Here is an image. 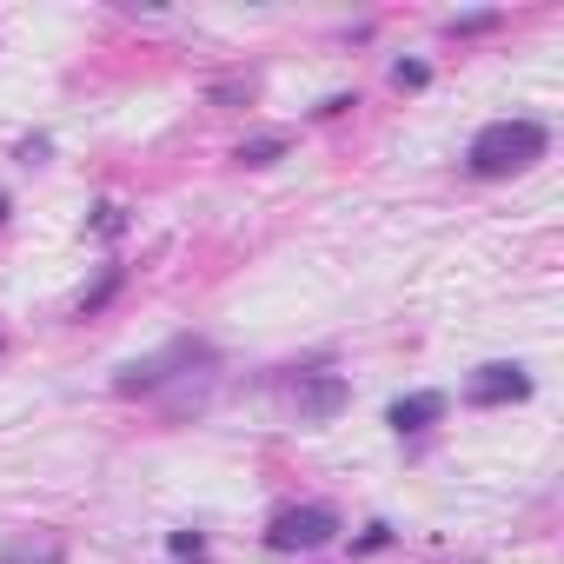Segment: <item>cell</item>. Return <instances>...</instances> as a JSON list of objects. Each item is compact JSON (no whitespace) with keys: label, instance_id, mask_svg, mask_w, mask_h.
Here are the masks:
<instances>
[{"label":"cell","instance_id":"8","mask_svg":"<svg viewBox=\"0 0 564 564\" xmlns=\"http://www.w3.org/2000/svg\"><path fill=\"white\" fill-rule=\"evenodd\" d=\"M272 153H279V140H252V147H239V160H246V166H265Z\"/></svg>","mask_w":564,"mask_h":564},{"label":"cell","instance_id":"9","mask_svg":"<svg viewBox=\"0 0 564 564\" xmlns=\"http://www.w3.org/2000/svg\"><path fill=\"white\" fill-rule=\"evenodd\" d=\"M0 213H8V199H0Z\"/></svg>","mask_w":564,"mask_h":564},{"label":"cell","instance_id":"6","mask_svg":"<svg viewBox=\"0 0 564 564\" xmlns=\"http://www.w3.org/2000/svg\"><path fill=\"white\" fill-rule=\"evenodd\" d=\"M392 80H399V87H425V80H432V67H425V61H399V67H392Z\"/></svg>","mask_w":564,"mask_h":564},{"label":"cell","instance_id":"2","mask_svg":"<svg viewBox=\"0 0 564 564\" xmlns=\"http://www.w3.org/2000/svg\"><path fill=\"white\" fill-rule=\"evenodd\" d=\"M333 531H339V511L333 505H293V511L272 518L265 544L272 551H319V544H333Z\"/></svg>","mask_w":564,"mask_h":564},{"label":"cell","instance_id":"1","mask_svg":"<svg viewBox=\"0 0 564 564\" xmlns=\"http://www.w3.org/2000/svg\"><path fill=\"white\" fill-rule=\"evenodd\" d=\"M544 147H551V133H544L538 120H491V127L471 133L465 166H471L478 180H498V173H524L531 160H544Z\"/></svg>","mask_w":564,"mask_h":564},{"label":"cell","instance_id":"4","mask_svg":"<svg viewBox=\"0 0 564 564\" xmlns=\"http://www.w3.org/2000/svg\"><path fill=\"white\" fill-rule=\"evenodd\" d=\"M432 419H445V392H412V399H399V405L386 412L392 432H425Z\"/></svg>","mask_w":564,"mask_h":564},{"label":"cell","instance_id":"5","mask_svg":"<svg viewBox=\"0 0 564 564\" xmlns=\"http://www.w3.org/2000/svg\"><path fill=\"white\" fill-rule=\"evenodd\" d=\"M339 399H346V392H339V379H319V386H313V392L300 399V412H313V419H326V412H333Z\"/></svg>","mask_w":564,"mask_h":564},{"label":"cell","instance_id":"3","mask_svg":"<svg viewBox=\"0 0 564 564\" xmlns=\"http://www.w3.org/2000/svg\"><path fill=\"white\" fill-rule=\"evenodd\" d=\"M524 392H531L524 366H478V379L465 386L471 405H505V399H524Z\"/></svg>","mask_w":564,"mask_h":564},{"label":"cell","instance_id":"7","mask_svg":"<svg viewBox=\"0 0 564 564\" xmlns=\"http://www.w3.org/2000/svg\"><path fill=\"white\" fill-rule=\"evenodd\" d=\"M0 564H61V544H47V551H14V557H0Z\"/></svg>","mask_w":564,"mask_h":564}]
</instances>
